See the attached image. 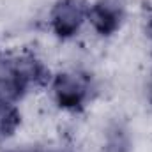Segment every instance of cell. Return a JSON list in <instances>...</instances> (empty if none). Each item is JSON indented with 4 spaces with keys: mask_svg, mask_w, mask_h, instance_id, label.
<instances>
[{
    "mask_svg": "<svg viewBox=\"0 0 152 152\" xmlns=\"http://www.w3.org/2000/svg\"><path fill=\"white\" fill-rule=\"evenodd\" d=\"M21 124V113L14 103H0V140L12 136Z\"/></svg>",
    "mask_w": 152,
    "mask_h": 152,
    "instance_id": "obj_7",
    "label": "cell"
},
{
    "mask_svg": "<svg viewBox=\"0 0 152 152\" xmlns=\"http://www.w3.org/2000/svg\"><path fill=\"white\" fill-rule=\"evenodd\" d=\"M127 12V0H96L88 7L87 21L92 28L104 37L113 36L120 30Z\"/></svg>",
    "mask_w": 152,
    "mask_h": 152,
    "instance_id": "obj_3",
    "label": "cell"
},
{
    "mask_svg": "<svg viewBox=\"0 0 152 152\" xmlns=\"http://www.w3.org/2000/svg\"><path fill=\"white\" fill-rule=\"evenodd\" d=\"M14 152H53L51 149L48 147H39V145H32V147H25V149H20V151H14Z\"/></svg>",
    "mask_w": 152,
    "mask_h": 152,
    "instance_id": "obj_8",
    "label": "cell"
},
{
    "mask_svg": "<svg viewBox=\"0 0 152 152\" xmlns=\"http://www.w3.org/2000/svg\"><path fill=\"white\" fill-rule=\"evenodd\" d=\"M5 62L14 71V75L18 76L28 88L30 87H39V85H46V83L51 81V76H50V71L46 69V66L37 57H34L30 53L16 55V57L9 58Z\"/></svg>",
    "mask_w": 152,
    "mask_h": 152,
    "instance_id": "obj_4",
    "label": "cell"
},
{
    "mask_svg": "<svg viewBox=\"0 0 152 152\" xmlns=\"http://www.w3.org/2000/svg\"><path fill=\"white\" fill-rule=\"evenodd\" d=\"M50 87L55 103L67 112L83 110L96 90L92 76L80 69H67L51 76Z\"/></svg>",
    "mask_w": 152,
    "mask_h": 152,
    "instance_id": "obj_1",
    "label": "cell"
},
{
    "mask_svg": "<svg viewBox=\"0 0 152 152\" xmlns=\"http://www.w3.org/2000/svg\"><path fill=\"white\" fill-rule=\"evenodd\" d=\"M28 87L14 75V71L9 67L7 62L0 64V103H18L25 94Z\"/></svg>",
    "mask_w": 152,
    "mask_h": 152,
    "instance_id": "obj_5",
    "label": "cell"
},
{
    "mask_svg": "<svg viewBox=\"0 0 152 152\" xmlns=\"http://www.w3.org/2000/svg\"><path fill=\"white\" fill-rule=\"evenodd\" d=\"M87 0H57L50 11V28L58 39H71L88 18Z\"/></svg>",
    "mask_w": 152,
    "mask_h": 152,
    "instance_id": "obj_2",
    "label": "cell"
},
{
    "mask_svg": "<svg viewBox=\"0 0 152 152\" xmlns=\"http://www.w3.org/2000/svg\"><path fill=\"white\" fill-rule=\"evenodd\" d=\"M145 34H147V37L152 41V14L149 16V20H147V25H145Z\"/></svg>",
    "mask_w": 152,
    "mask_h": 152,
    "instance_id": "obj_9",
    "label": "cell"
},
{
    "mask_svg": "<svg viewBox=\"0 0 152 152\" xmlns=\"http://www.w3.org/2000/svg\"><path fill=\"white\" fill-rule=\"evenodd\" d=\"M131 151V134L127 127L120 122H113L106 127L104 133V152H129Z\"/></svg>",
    "mask_w": 152,
    "mask_h": 152,
    "instance_id": "obj_6",
    "label": "cell"
}]
</instances>
